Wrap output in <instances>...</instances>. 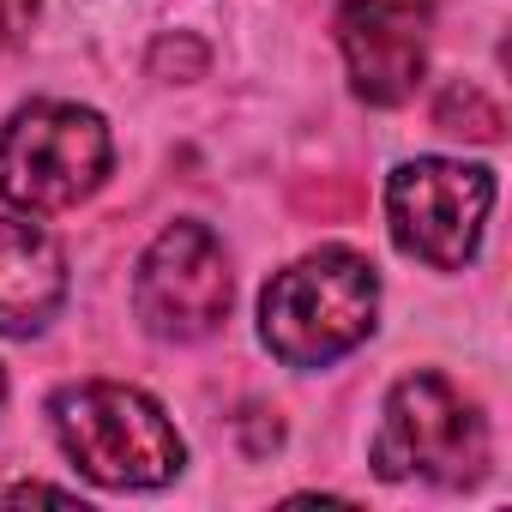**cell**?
<instances>
[{"label":"cell","instance_id":"cell-1","mask_svg":"<svg viewBox=\"0 0 512 512\" xmlns=\"http://www.w3.org/2000/svg\"><path fill=\"white\" fill-rule=\"evenodd\" d=\"M380 314V272L356 247H314L260 296V338L284 368H332L368 344Z\"/></svg>","mask_w":512,"mask_h":512},{"label":"cell","instance_id":"cell-2","mask_svg":"<svg viewBox=\"0 0 512 512\" xmlns=\"http://www.w3.org/2000/svg\"><path fill=\"white\" fill-rule=\"evenodd\" d=\"M61 452L97 488H163L181 476L187 446L163 404L121 380H79L49 398Z\"/></svg>","mask_w":512,"mask_h":512},{"label":"cell","instance_id":"cell-3","mask_svg":"<svg viewBox=\"0 0 512 512\" xmlns=\"http://www.w3.org/2000/svg\"><path fill=\"white\" fill-rule=\"evenodd\" d=\"M115 163L109 121L85 103H25L0 121V199L25 217L67 211L103 187Z\"/></svg>","mask_w":512,"mask_h":512},{"label":"cell","instance_id":"cell-4","mask_svg":"<svg viewBox=\"0 0 512 512\" xmlns=\"http://www.w3.org/2000/svg\"><path fill=\"white\" fill-rule=\"evenodd\" d=\"M374 470L386 482L416 476L434 488H470L488 470V422L446 374H404L380 410Z\"/></svg>","mask_w":512,"mask_h":512},{"label":"cell","instance_id":"cell-5","mask_svg":"<svg viewBox=\"0 0 512 512\" xmlns=\"http://www.w3.org/2000/svg\"><path fill=\"white\" fill-rule=\"evenodd\" d=\"M494 211V175L458 157H410L386 181V223L398 253L428 272H464Z\"/></svg>","mask_w":512,"mask_h":512},{"label":"cell","instance_id":"cell-6","mask_svg":"<svg viewBox=\"0 0 512 512\" xmlns=\"http://www.w3.org/2000/svg\"><path fill=\"white\" fill-rule=\"evenodd\" d=\"M229 253L205 223H169L133 272V314L163 344H199L229 320Z\"/></svg>","mask_w":512,"mask_h":512},{"label":"cell","instance_id":"cell-7","mask_svg":"<svg viewBox=\"0 0 512 512\" xmlns=\"http://www.w3.org/2000/svg\"><path fill=\"white\" fill-rule=\"evenodd\" d=\"M428 25L422 0H344L338 7V49L350 91L374 109H398L416 97L428 73Z\"/></svg>","mask_w":512,"mask_h":512},{"label":"cell","instance_id":"cell-8","mask_svg":"<svg viewBox=\"0 0 512 512\" xmlns=\"http://www.w3.org/2000/svg\"><path fill=\"white\" fill-rule=\"evenodd\" d=\"M67 302V253L31 217H0V332L37 338Z\"/></svg>","mask_w":512,"mask_h":512},{"label":"cell","instance_id":"cell-9","mask_svg":"<svg viewBox=\"0 0 512 512\" xmlns=\"http://www.w3.org/2000/svg\"><path fill=\"white\" fill-rule=\"evenodd\" d=\"M37 25V0H0V55L19 49Z\"/></svg>","mask_w":512,"mask_h":512},{"label":"cell","instance_id":"cell-10","mask_svg":"<svg viewBox=\"0 0 512 512\" xmlns=\"http://www.w3.org/2000/svg\"><path fill=\"white\" fill-rule=\"evenodd\" d=\"M7 506H25V500H55V506H79L73 488H55V482H13L7 494H0Z\"/></svg>","mask_w":512,"mask_h":512},{"label":"cell","instance_id":"cell-11","mask_svg":"<svg viewBox=\"0 0 512 512\" xmlns=\"http://www.w3.org/2000/svg\"><path fill=\"white\" fill-rule=\"evenodd\" d=\"M0 404H7V368H0Z\"/></svg>","mask_w":512,"mask_h":512}]
</instances>
